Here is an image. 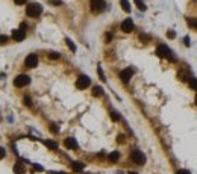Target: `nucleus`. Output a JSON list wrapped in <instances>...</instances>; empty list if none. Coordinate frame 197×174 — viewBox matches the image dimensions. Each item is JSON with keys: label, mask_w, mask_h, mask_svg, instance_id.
<instances>
[{"label": "nucleus", "mask_w": 197, "mask_h": 174, "mask_svg": "<svg viewBox=\"0 0 197 174\" xmlns=\"http://www.w3.org/2000/svg\"><path fill=\"white\" fill-rule=\"evenodd\" d=\"M31 83V77L27 74H18L15 79H14V85L18 88H23V87H27Z\"/></svg>", "instance_id": "obj_5"}, {"label": "nucleus", "mask_w": 197, "mask_h": 174, "mask_svg": "<svg viewBox=\"0 0 197 174\" xmlns=\"http://www.w3.org/2000/svg\"><path fill=\"white\" fill-rule=\"evenodd\" d=\"M71 168H73L75 171H82V170H83V164H82V162H78V161H76V162H71Z\"/></svg>", "instance_id": "obj_14"}, {"label": "nucleus", "mask_w": 197, "mask_h": 174, "mask_svg": "<svg viewBox=\"0 0 197 174\" xmlns=\"http://www.w3.org/2000/svg\"><path fill=\"white\" fill-rule=\"evenodd\" d=\"M35 170H38V171H42V167H39V165H35Z\"/></svg>", "instance_id": "obj_36"}, {"label": "nucleus", "mask_w": 197, "mask_h": 174, "mask_svg": "<svg viewBox=\"0 0 197 174\" xmlns=\"http://www.w3.org/2000/svg\"><path fill=\"white\" fill-rule=\"evenodd\" d=\"M137 6H138V9H141V11H146V5H144L143 2L137 0Z\"/></svg>", "instance_id": "obj_21"}, {"label": "nucleus", "mask_w": 197, "mask_h": 174, "mask_svg": "<svg viewBox=\"0 0 197 174\" xmlns=\"http://www.w3.org/2000/svg\"><path fill=\"white\" fill-rule=\"evenodd\" d=\"M89 8H91V11L94 14H99V12L105 11L106 3H105V0H91L89 2Z\"/></svg>", "instance_id": "obj_4"}, {"label": "nucleus", "mask_w": 197, "mask_h": 174, "mask_svg": "<svg viewBox=\"0 0 197 174\" xmlns=\"http://www.w3.org/2000/svg\"><path fill=\"white\" fill-rule=\"evenodd\" d=\"M156 55L159 56V58H167V59H170V61H174V56L171 55V50H170L167 45H164V44L158 45Z\"/></svg>", "instance_id": "obj_2"}, {"label": "nucleus", "mask_w": 197, "mask_h": 174, "mask_svg": "<svg viewBox=\"0 0 197 174\" xmlns=\"http://www.w3.org/2000/svg\"><path fill=\"white\" fill-rule=\"evenodd\" d=\"M49 58H50V59H59V53H55V51H53V53L49 55Z\"/></svg>", "instance_id": "obj_23"}, {"label": "nucleus", "mask_w": 197, "mask_h": 174, "mask_svg": "<svg viewBox=\"0 0 197 174\" xmlns=\"http://www.w3.org/2000/svg\"><path fill=\"white\" fill-rule=\"evenodd\" d=\"M176 174H191V173H190L188 170H179V171H177Z\"/></svg>", "instance_id": "obj_28"}, {"label": "nucleus", "mask_w": 197, "mask_h": 174, "mask_svg": "<svg viewBox=\"0 0 197 174\" xmlns=\"http://www.w3.org/2000/svg\"><path fill=\"white\" fill-rule=\"evenodd\" d=\"M9 41V37H6V35H0V44H5Z\"/></svg>", "instance_id": "obj_22"}, {"label": "nucleus", "mask_w": 197, "mask_h": 174, "mask_svg": "<svg viewBox=\"0 0 197 174\" xmlns=\"http://www.w3.org/2000/svg\"><path fill=\"white\" fill-rule=\"evenodd\" d=\"M93 94H94V95H102V94H103V89L100 87H96L94 91H93Z\"/></svg>", "instance_id": "obj_18"}, {"label": "nucleus", "mask_w": 197, "mask_h": 174, "mask_svg": "<svg viewBox=\"0 0 197 174\" xmlns=\"http://www.w3.org/2000/svg\"><path fill=\"white\" fill-rule=\"evenodd\" d=\"M50 130L53 132V133H56V132L59 130V129H58V127H56V126H55V124H52V127H50Z\"/></svg>", "instance_id": "obj_29"}, {"label": "nucleus", "mask_w": 197, "mask_h": 174, "mask_svg": "<svg viewBox=\"0 0 197 174\" xmlns=\"http://www.w3.org/2000/svg\"><path fill=\"white\" fill-rule=\"evenodd\" d=\"M106 40H108V43H109V41L112 40V35H111V34H106Z\"/></svg>", "instance_id": "obj_34"}, {"label": "nucleus", "mask_w": 197, "mask_h": 174, "mask_svg": "<svg viewBox=\"0 0 197 174\" xmlns=\"http://www.w3.org/2000/svg\"><path fill=\"white\" fill-rule=\"evenodd\" d=\"M17 5H23V3H26V0H14Z\"/></svg>", "instance_id": "obj_33"}, {"label": "nucleus", "mask_w": 197, "mask_h": 174, "mask_svg": "<svg viewBox=\"0 0 197 174\" xmlns=\"http://www.w3.org/2000/svg\"><path fill=\"white\" fill-rule=\"evenodd\" d=\"M120 3H121V8H123V11H126V12H130V5H129V0H120Z\"/></svg>", "instance_id": "obj_15"}, {"label": "nucleus", "mask_w": 197, "mask_h": 174, "mask_svg": "<svg viewBox=\"0 0 197 174\" xmlns=\"http://www.w3.org/2000/svg\"><path fill=\"white\" fill-rule=\"evenodd\" d=\"M24 103H26V105L29 106V105H32V100H31L29 97H24Z\"/></svg>", "instance_id": "obj_27"}, {"label": "nucleus", "mask_w": 197, "mask_h": 174, "mask_svg": "<svg viewBox=\"0 0 197 174\" xmlns=\"http://www.w3.org/2000/svg\"><path fill=\"white\" fill-rule=\"evenodd\" d=\"M196 103H197V94H196Z\"/></svg>", "instance_id": "obj_38"}, {"label": "nucleus", "mask_w": 197, "mask_h": 174, "mask_svg": "<svg viewBox=\"0 0 197 174\" xmlns=\"http://www.w3.org/2000/svg\"><path fill=\"white\" fill-rule=\"evenodd\" d=\"M12 38H14V41H23L26 38V32L21 30V29H15L12 32Z\"/></svg>", "instance_id": "obj_10"}, {"label": "nucleus", "mask_w": 197, "mask_h": 174, "mask_svg": "<svg viewBox=\"0 0 197 174\" xmlns=\"http://www.w3.org/2000/svg\"><path fill=\"white\" fill-rule=\"evenodd\" d=\"M64 145H65L67 148H71V150L78 148V142H76L75 138H67V139L64 141Z\"/></svg>", "instance_id": "obj_11"}, {"label": "nucleus", "mask_w": 197, "mask_h": 174, "mask_svg": "<svg viewBox=\"0 0 197 174\" xmlns=\"http://www.w3.org/2000/svg\"><path fill=\"white\" fill-rule=\"evenodd\" d=\"M167 37H168V38H174V37H176L174 30H168V32H167Z\"/></svg>", "instance_id": "obj_24"}, {"label": "nucleus", "mask_w": 197, "mask_h": 174, "mask_svg": "<svg viewBox=\"0 0 197 174\" xmlns=\"http://www.w3.org/2000/svg\"><path fill=\"white\" fill-rule=\"evenodd\" d=\"M41 12H42V8H41V5H38V3H31L26 8V14L29 17H32V18H38L39 15H41Z\"/></svg>", "instance_id": "obj_1"}, {"label": "nucleus", "mask_w": 197, "mask_h": 174, "mask_svg": "<svg viewBox=\"0 0 197 174\" xmlns=\"http://www.w3.org/2000/svg\"><path fill=\"white\" fill-rule=\"evenodd\" d=\"M24 64H26V67H29V68H35V67L38 65V56H37L35 53L27 55V58H26Z\"/></svg>", "instance_id": "obj_7"}, {"label": "nucleus", "mask_w": 197, "mask_h": 174, "mask_svg": "<svg viewBox=\"0 0 197 174\" xmlns=\"http://www.w3.org/2000/svg\"><path fill=\"white\" fill-rule=\"evenodd\" d=\"M26 27H27V24H26V23H23V24L20 26V29H21V30H24V32H26Z\"/></svg>", "instance_id": "obj_30"}, {"label": "nucleus", "mask_w": 197, "mask_h": 174, "mask_svg": "<svg viewBox=\"0 0 197 174\" xmlns=\"http://www.w3.org/2000/svg\"><path fill=\"white\" fill-rule=\"evenodd\" d=\"M190 87L193 88V89H197V79H196V77L190 79Z\"/></svg>", "instance_id": "obj_19"}, {"label": "nucleus", "mask_w": 197, "mask_h": 174, "mask_svg": "<svg viewBox=\"0 0 197 174\" xmlns=\"http://www.w3.org/2000/svg\"><path fill=\"white\" fill-rule=\"evenodd\" d=\"M5 156H6V151H5V150H3V148L0 147V159H3Z\"/></svg>", "instance_id": "obj_25"}, {"label": "nucleus", "mask_w": 197, "mask_h": 174, "mask_svg": "<svg viewBox=\"0 0 197 174\" xmlns=\"http://www.w3.org/2000/svg\"><path fill=\"white\" fill-rule=\"evenodd\" d=\"M50 3H52L53 6H59V5H62V3H61L59 0H53V2H50Z\"/></svg>", "instance_id": "obj_26"}, {"label": "nucleus", "mask_w": 197, "mask_h": 174, "mask_svg": "<svg viewBox=\"0 0 197 174\" xmlns=\"http://www.w3.org/2000/svg\"><path fill=\"white\" fill-rule=\"evenodd\" d=\"M14 173L15 174H24V171H26V168H24V165L21 164V162H17L15 165H14Z\"/></svg>", "instance_id": "obj_12"}, {"label": "nucleus", "mask_w": 197, "mask_h": 174, "mask_svg": "<svg viewBox=\"0 0 197 174\" xmlns=\"http://www.w3.org/2000/svg\"><path fill=\"white\" fill-rule=\"evenodd\" d=\"M190 24H191V26H196V27H197V20H190Z\"/></svg>", "instance_id": "obj_32"}, {"label": "nucleus", "mask_w": 197, "mask_h": 174, "mask_svg": "<svg viewBox=\"0 0 197 174\" xmlns=\"http://www.w3.org/2000/svg\"><path fill=\"white\" fill-rule=\"evenodd\" d=\"M132 76H133V70H132V68H124V70H121V73H120V79H121L123 82H126V83L132 79Z\"/></svg>", "instance_id": "obj_8"}, {"label": "nucleus", "mask_w": 197, "mask_h": 174, "mask_svg": "<svg viewBox=\"0 0 197 174\" xmlns=\"http://www.w3.org/2000/svg\"><path fill=\"white\" fill-rule=\"evenodd\" d=\"M130 159H132V162H135L137 165H144V164H146V156H144V153H143L141 150H133V151L130 153Z\"/></svg>", "instance_id": "obj_3"}, {"label": "nucleus", "mask_w": 197, "mask_h": 174, "mask_svg": "<svg viewBox=\"0 0 197 174\" xmlns=\"http://www.w3.org/2000/svg\"><path fill=\"white\" fill-rule=\"evenodd\" d=\"M108 159H109L111 162H117L118 159H120V153H118V151H112V153H109Z\"/></svg>", "instance_id": "obj_13"}, {"label": "nucleus", "mask_w": 197, "mask_h": 174, "mask_svg": "<svg viewBox=\"0 0 197 174\" xmlns=\"http://www.w3.org/2000/svg\"><path fill=\"white\" fill-rule=\"evenodd\" d=\"M99 74H100V79L105 80V76H103V73H102V68H99Z\"/></svg>", "instance_id": "obj_31"}, {"label": "nucleus", "mask_w": 197, "mask_h": 174, "mask_svg": "<svg viewBox=\"0 0 197 174\" xmlns=\"http://www.w3.org/2000/svg\"><path fill=\"white\" fill-rule=\"evenodd\" d=\"M129 174H138V173H135V171H130V173H129Z\"/></svg>", "instance_id": "obj_37"}, {"label": "nucleus", "mask_w": 197, "mask_h": 174, "mask_svg": "<svg viewBox=\"0 0 197 174\" xmlns=\"http://www.w3.org/2000/svg\"><path fill=\"white\" fill-rule=\"evenodd\" d=\"M184 41H185V45H190V38H188V37H185Z\"/></svg>", "instance_id": "obj_35"}, {"label": "nucleus", "mask_w": 197, "mask_h": 174, "mask_svg": "<svg viewBox=\"0 0 197 174\" xmlns=\"http://www.w3.org/2000/svg\"><path fill=\"white\" fill-rule=\"evenodd\" d=\"M65 43H67V45H68V47H70V48H71L73 51H76V45L73 44V41H71L70 38H67V40H65Z\"/></svg>", "instance_id": "obj_17"}, {"label": "nucleus", "mask_w": 197, "mask_h": 174, "mask_svg": "<svg viewBox=\"0 0 197 174\" xmlns=\"http://www.w3.org/2000/svg\"><path fill=\"white\" fill-rule=\"evenodd\" d=\"M111 118H112L114 121H118V120H120V115H118V112L112 111V112H111Z\"/></svg>", "instance_id": "obj_20"}, {"label": "nucleus", "mask_w": 197, "mask_h": 174, "mask_svg": "<svg viewBox=\"0 0 197 174\" xmlns=\"http://www.w3.org/2000/svg\"><path fill=\"white\" fill-rule=\"evenodd\" d=\"M44 144H46L49 148H52V150H56V148H58V144H56L55 141H44Z\"/></svg>", "instance_id": "obj_16"}, {"label": "nucleus", "mask_w": 197, "mask_h": 174, "mask_svg": "<svg viewBox=\"0 0 197 174\" xmlns=\"http://www.w3.org/2000/svg\"><path fill=\"white\" fill-rule=\"evenodd\" d=\"M121 30L126 32V34L132 32V30H133V21H132L130 18H126V20L121 23Z\"/></svg>", "instance_id": "obj_9"}, {"label": "nucleus", "mask_w": 197, "mask_h": 174, "mask_svg": "<svg viewBox=\"0 0 197 174\" xmlns=\"http://www.w3.org/2000/svg\"><path fill=\"white\" fill-rule=\"evenodd\" d=\"M91 85V79L88 77V76H85V74H82V76H79L78 80H76V87L79 89H85V88H88Z\"/></svg>", "instance_id": "obj_6"}]
</instances>
